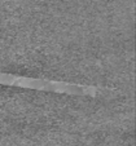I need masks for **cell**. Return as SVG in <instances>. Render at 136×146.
I'll use <instances>...</instances> for the list:
<instances>
[{"label":"cell","mask_w":136,"mask_h":146,"mask_svg":"<svg viewBox=\"0 0 136 146\" xmlns=\"http://www.w3.org/2000/svg\"><path fill=\"white\" fill-rule=\"evenodd\" d=\"M0 84H3V86L23 87V88L48 89V91H52V92L70 93V94H88V96L99 94V88H96V87L73 86V84H67V83L31 79V78L18 76V75H12V74H3V72H0Z\"/></svg>","instance_id":"1"}]
</instances>
